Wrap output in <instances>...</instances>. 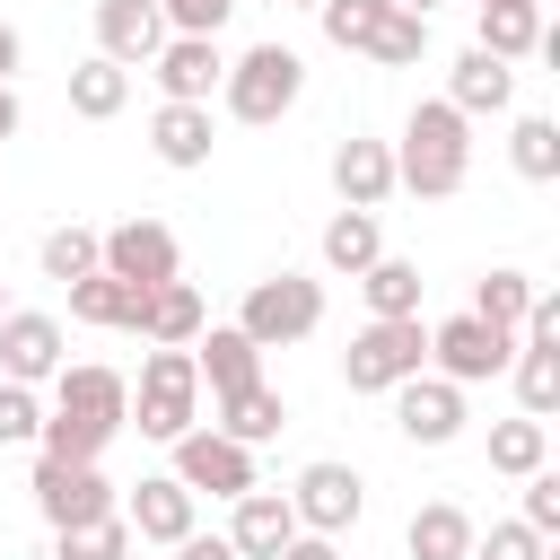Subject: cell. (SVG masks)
<instances>
[{"label":"cell","mask_w":560,"mask_h":560,"mask_svg":"<svg viewBox=\"0 0 560 560\" xmlns=\"http://www.w3.org/2000/svg\"><path fill=\"white\" fill-rule=\"evenodd\" d=\"M131 429V385L114 376V368H96V359H61L52 368V402H44V429H35V446L44 455H61V464H105V446Z\"/></svg>","instance_id":"cell-1"},{"label":"cell","mask_w":560,"mask_h":560,"mask_svg":"<svg viewBox=\"0 0 560 560\" xmlns=\"http://www.w3.org/2000/svg\"><path fill=\"white\" fill-rule=\"evenodd\" d=\"M464 175H472V122L446 96H420L402 122V149H394V192L446 201V192H464Z\"/></svg>","instance_id":"cell-2"},{"label":"cell","mask_w":560,"mask_h":560,"mask_svg":"<svg viewBox=\"0 0 560 560\" xmlns=\"http://www.w3.org/2000/svg\"><path fill=\"white\" fill-rule=\"evenodd\" d=\"M192 420H201V368H192V350L158 341L140 359V385H131V429L158 438V446H175Z\"/></svg>","instance_id":"cell-3"},{"label":"cell","mask_w":560,"mask_h":560,"mask_svg":"<svg viewBox=\"0 0 560 560\" xmlns=\"http://www.w3.org/2000/svg\"><path fill=\"white\" fill-rule=\"evenodd\" d=\"M420 368H429V324H420V315H368V324L350 332V350H341L350 394H394V385L420 376Z\"/></svg>","instance_id":"cell-4"},{"label":"cell","mask_w":560,"mask_h":560,"mask_svg":"<svg viewBox=\"0 0 560 560\" xmlns=\"http://www.w3.org/2000/svg\"><path fill=\"white\" fill-rule=\"evenodd\" d=\"M324 324V280H306V271H262L254 289H245V306H236V332L254 341V350H289V341H306Z\"/></svg>","instance_id":"cell-5"},{"label":"cell","mask_w":560,"mask_h":560,"mask_svg":"<svg viewBox=\"0 0 560 560\" xmlns=\"http://www.w3.org/2000/svg\"><path fill=\"white\" fill-rule=\"evenodd\" d=\"M219 96H228V114L236 122H280L298 96H306V61L289 52V44H254V52H236L228 61V79H219Z\"/></svg>","instance_id":"cell-6"},{"label":"cell","mask_w":560,"mask_h":560,"mask_svg":"<svg viewBox=\"0 0 560 560\" xmlns=\"http://www.w3.org/2000/svg\"><path fill=\"white\" fill-rule=\"evenodd\" d=\"M166 472H175L192 499H245V490L262 481V472H254V446H236V438H219V429H201V420L175 438V464H166Z\"/></svg>","instance_id":"cell-7"},{"label":"cell","mask_w":560,"mask_h":560,"mask_svg":"<svg viewBox=\"0 0 560 560\" xmlns=\"http://www.w3.org/2000/svg\"><path fill=\"white\" fill-rule=\"evenodd\" d=\"M508 350H516V332L481 324L472 306L446 315V324H429V368L455 376V385H490V376H508Z\"/></svg>","instance_id":"cell-8"},{"label":"cell","mask_w":560,"mask_h":560,"mask_svg":"<svg viewBox=\"0 0 560 560\" xmlns=\"http://www.w3.org/2000/svg\"><path fill=\"white\" fill-rule=\"evenodd\" d=\"M96 271H114V280H131V289L175 280V271H184L175 228H166V219H122V228H105V236H96Z\"/></svg>","instance_id":"cell-9"},{"label":"cell","mask_w":560,"mask_h":560,"mask_svg":"<svg viewBox=\"0 0 560 560\" xmlns=\"http://www.w3.org/2000/svg\"><path fill=\"white\" fill-rule=\"evenodd\" d=\"M35 516L61 534V525H88V516H114V481L105 464H61V455H35Z\"/></svg>","instance_id":"cell-10"},{"label":"cell","mask_w":560,"mask_h":560,"mask_svg":"<svg viewBox=\"0 0 560 560\" xmlns=\"http://www.w3.org/2000/svg\"><path fill=\"white\" fill-rule=\"evenodd\" d=\"M394 429H402L411 446H455V438H464V385L438 376V368L402 376V385H394Z\"/></svg>","instance_id":"cell-11"},{"label":"cell","mask_w":560,"mask_h":560,"mask_svg":"<svg viewBox=\"0 0 560 560\" xmlns=\"http://www.w3.org/2000/svg\"><path fill=\"white\" fill-rule=\"evenodd\" d=\"M289 508H298L306 534H350V525L368 516V481H359L350 464H306V472L289 481Z\"/></svg>","instance_id":"cell-12"},{"label":"cell","mask_w":560,"mask_h":560,"mask_svg":"<svg viewBox=\"0 0 560 560\" xmlns=\"http://www.w3.org/2000/svg\"><path fill=\"white\" fill-rule=\"evenodd\" d=\"M61 359H70V350H61V315H44V306H9V315H0V376L52 385Z\"/></svg>","instance_id":"cell-13"},{"label":"cell","mask_w":560,"mask_h":560,"mask_svg":"<svg viewBox=\"0 0 560 560\" xmlns=\"http://www.w3.org/2000/svg\"><path fill=\"white\" fill-rule=\"evenodd\" d=\"M149 70H158V96L210 105V88L228 79V52H219V35H166V44L149 52Z\"/></svg>","instance_id":"cell-14"},{"label":"cell","mask_w":560,"mask_h":560,"mask_svg":"<svg viewBox=\"0 0 560 560\" xmlns=\"http://www.w3.org/2000/svg\"><path fill=\"white\" fill-rule=\"evenodd\" d=\"M508 96H516V61H499V52L464 44V52H455V70H446V105H455L464 122H481V114H508Z\"/></svg>","instance_id":"cell-15"},{"label":"cell","mask_w":560,"mask_h":560,"mask_svg":"<svg viewBox=\"0 0 560 560\" xmlns=\"http://www.w3.org/2000/svg\"><path fill=\"white\" fill-rule=\"evenodd\" d=\"M192 490L175 481V472H149V481H131V499H122V525L140 534V542H184L192 534Z\"/></svg>","instance_id":"cell-16"},{"label":"cell","mask_w":560,"mask_h":560,"mask_svg":"<svg viewBox=\"0 0 560 560\" xmlns=\"http://www.w3.org/2000/svg\"><path fill=\"white\" fill-rule=\"evenodd\" d=\"M236 516H228V542H236V560H280V542L298 534V508H289V490H245V499H228Z\"/></svg>","instance_id":"cell-17"},{"label":"cell","mask_w":560,"mask_h":560,"mask_svg":"<svg viewBox=\"0 0 560 560\" xmlns=\"http://www.w3.org/2000/svg\"><path fill=\"white\" fill-rule=\"evenodd\" d=\"M166 44V18L158 0H96V52L122 61V70H149V52Z\"/></svg>","instance_id":"cell-18"},{"label":"cell","mask_w":560,"mask_h":560,"mask_svg":"<svg viewBox=\"0 0 560 560\" xmlns=\"http://www.w3.org/2000/svg\"><path fill=\"white\" fill-rule=\"evenodd\" d=\"M210 105H175V96H158V114H149V149H158V166H175V175H192V166H210Z\"/></svg>","instance_id":"cell-19"},{"label":"cell","mask_w":560,"mask_h":560,"mask_svg":"<svg viewBox=\"0 0 560 560\" xmlns=\"http://www.w3.org/2000/svg\"><path fill=\"white\" fill-rule=\"evenodd\" d=\"M332 192H341V210H385L394 201V149L385 140H341L332 149Z\"/></svg>","instance_id":"cell-20"},{"label":"cell","mask_w":560,"mask_h":560,"mask_svg":"<svg viewBox=\"0 0 560 560\" xmlns=\"http://www.w3.org/2000/svg\"><path fill=\"white\" fill-rule=\"evenodd\" d=\"M192 368H201L210 394H236V385L262 376V350H254L236 324H201V332H192Z\"/></svg>","instance_id":"cell-21"},{"label":"cell","mask_w":560,"mask_h":560,"mask_svg":"<svg viewBox=\"0 0 560 560\" xmlns=\"http://www.w3.org/2000/svg\"><path fill=\"white\" fill-rule=\"evenodd\" d=\"M140 306H149V289L114 280V271L70 280V315H79V324H96V332H140Z\"/></svg>","instance_id":"cell-22"},{"label":"cell","mask_w":560,"mask_h":560,"mask_svg":"<svg viewBox=\"0 0 560 560\" xmlns=\"http://www.w3.org/2000/svg\"><path fill=\"white\" fill-rule=\"evenodd\" d=\"M210 324V306H201V289L175 271V280H158L149 289V306H140V341H175V350H192V332Z\"/></svg>","instance_id":"cell-23"},{"label":"cell","mask_w":560,"mask_h":560,"mask_svg":"<svg viewBox=\"0 0 560 560\" xmlns=\"http://www.w3.org/2000/svg\"><path fill=\"white\" fill-rule=\"evenodd\" d=\"M219 438H236V446H262V438H280L289 429V402L254 376V385H236V394H219V420H210Z\"/></svg>","instance_id":"cell-24"},{"label":"cell","mask_w":560,"mask_h":560,"mask_svg":"<svg viewBox=\"0 0 560 560\" xmlns=\"http://www.w3.org/2000/svg\"><path fill=\"white\" fill-rule=\"evenodd\" d=\"M402 551H411V560H464V551H472V516H464L455 499H429V508H411Z\"/></svg>","instance_id":"cell-25"},{"label":"cell","mask_w":560,"mask_h":560,"mask_svg":"<svg viewBox=\"0 0 560 560\" xmlns=\"http://www.w3.org/2000/svg\"><path fill=\"white\" fill-rule=\"evenodd\" d=\"M122 105H131V70L105 61V52H88V61L70 70V114H79V122H114Z\"/></svg>","instance_id":"cell-26"},{"label":"cell","mask_w":560,"mask_h":560,"mask_svg":"<svg viewBox=\"0 0 560 560\" xmlns=\"http://www.w3.org/2000/svg\"><path fill=\"white\" fill-rule=\"evenodd\" d=\"M376 254H385L376 210H332V219H324V262H332V271H350V280H359Z\"/></svg>","instance_id":"cell-27"},{"label":"cell","mask_w":560,"mask_h":560,"mask_svg":"<svg viewBox=\"0 0 560 560\" xmlns=\"http://www.w3.org/2000/svg\"><path fill=\"white\" fill-rule=\"evenodd\" d=\"M508 376H516V402H525L534 420L560 411V350H551V341H516V350H508Z\"/></svg>","instance_id":"cell-28"},{"label":"cell","mask_w":560,"mask_h":560,"mask_svg":"<svg viewBox=\"0 0 560 560\" xmlns=\"http://www.w3.org/2000/svg\"><path fill=\"white\" fill-rule=\"evenodd\" d=\"M542 464H551V429H542L534 411H516V420H499V429H490V472L525 481V472H542Z\"/></svg>","instance_id":"cell-29"},{"label":"cell","mask_w":560,"mask_h":560,"mask_svg":"<svg viewBox=\"0 0 560 560\" xmlns=\"http://www.w3.org/2000/svg\"><path fill=\"white\" fill-rule=\"evenodd\" d=\"M481 52H499V61H525V52H542V0L481 9Z\"/></svg>","instance_id":"cell-30"},{"label":"cell","mask_w":560,"mask_h":560,"mask_svg":"<svg viewBox=\"0 0 560 560\" xmlns=\"http://www.w3.org/2000/svg\"><path fill=\"white\" fill-rule=\"evenodd\" d=\"M508 166H516L525 184H560V122H551V114H516V131H508Z\"/></svg>","instance_id":"cell-31"},{"label":"cell","mask_w":560,"mask_h":560,"mask_svg":"<svg viewBox=\"0 0 560 560\" xmlns=\"http://www.w3.org/2000/svg\"><path fill=\"white\" fill-rule=\"evenodd\" d=\"M359 298H368V315H420V262L376 254V262L359 271Z\"/></svg>","instance_id":"cell-32"},{"label":"cell","mask_w":560,"mask_h":560,"mask_svg":"<svg viewBox=\"0 0 560 560\" xmlns=\"http://www.w3.org/2000/svg\"><path fill=\"white\" fill-rule=\"evenodd\" d=\"M359 52H368V61H385V70H411V61L429 52V18H420V9H385V18H376V35H368Z\"/></svg>","instance_id":"cell-33"},{"label":"cell","mask_w":560,"mask_h":560,"mask_svg":"<svg viewBox=\"0 0 560 560\" xmlns=\"http://www.w3.org/2000/svg\"><path fill=\"white\" fill-rule=\"evenodd\" d=\"M525 306H534V280H525V271H508V262H499V271H481V280H472V315H481V324L516 332V324H525Z\"/></svg>","instance_id":"cell-34"},{"label":"cell","mask_w":560,"mask_h":560,"mask_svg":"<svg viewBox=\"0 0 560 560\" xmlns=\"http://www.w3.org/2000/svg\"><path fill=\"white\" fill-rule=\"evenodd\" d=\"M52 560H131L122 508H114V516H88V525H61V534H52Z\"/></svg>","instance_id":"cell-35"},{"label":"cell","mask_w":560,"mask_h":560,"mask_svg":"<svg viewBox=\"0 0 560 560\" xmlns=\"http://www.w3.org/2000/svg\"><path fill=\"white\" fill-rule=\"evenodd\" d=\"M35 262H44V280H61V289L88 280V271H96V228H52V236L35 245Z\"/></svg>","instance_id":"cell-36"},{"label":"cell","mask_w":560,"mask_h":560,"mask_svg":"<svg viewBox=\"0 0 560 560\" xmlns=\"http://www.w3.org/2000/svg\"><path fill=\"white\" fill-rule=\"evenodd\" d=\"M394 0H315V18H324V35L341 44V52H359L368 35H376V18H385Z\"/></svg>","instance_id":"cell-37"},{"label":"cell","mask_w":560,"mask_h":560,"mask_svg":"<svg viewBox=\"0 0 560 560\" xmlns=\"http://www.w3.org/2000/svg\"><path fill=\"white\" fill-rule=\"evenodd\" d=\"M464 560H551V542H542L525 516H508V525H490V534L472 525V551H464Z\"/></svg>","instance_id":"cell-38"},{"label":"cell","mask_w":560,"mask_h":560,"mask_svg":"<svg viewBox=\"0 0 560 560\" xmlns=\"http://www.w3.org/2000/svg\"><path fill=\"white\" fill-rule=\"evenodd\" d=\"M35 429H44V394L18 385V376H0V446H26Z\"/></svg>","instance_id":"cell-39"},{"label":"cell","mask_w":560,"mask_h":560,"mask_svg":"<svg viewBox=\"0 0 560 560\" xmlns=\"http://www.w3.org/2000/svg\"><path fill=\"white\" fill-rule=\"evenodd\" d=\"M158 18H166V35H219L236 18V0H158Z\"/></svg>","instance_id":"cell-40"},{"label":"cell","mask_w":560,"mask_h":560,"mask_svg":"<svg viewBox=\"0 0 560 560\" xmlns=\"http://www.w3.org/2000/svg\"><path fill=\"white\" fill-rule=\"evenodd\" d=\"M525 525H534L542 542L560 534V472H551V464H542V472H525Z\"/></svg>","instance_id":"cell-41"},{"label":"cell","mask_w":560,"mask_h":560,"mask_svg":"<svg viewBox=\"0 0 560 560\" xmlns=\"http://www.w3.org/2000/svg\"><path fill=\"white\" fill-rule=\"evenodd\" d=\"M166 551H175V560H236V542H228V534H201V525H192L184 542H166Z\"/></svg>","instance_id":"cell-42"},{"label":"cell","mask_w":560,"mask_h":560,"mask_svg":"<svg viewBox=\"0 0 560 560\" xmlns=\"http://www.w3.org/2000/svg\"><path fill=\"white\" fill-rule=\"evenodd\" d=\"M280 560H341V534H306V525H298V534L280 542Z\"/></svg>","instance_id":"cell-43"},{"label":"cell","mask_w":560,"mask_h":560,"mask_svg":"<svg viewBox=\"0 0 560 560\" xmlns=\"http://www.w3.org/2000/svg\"><path fill=\"white\" fill-rule=\"evenodd\" d=\"M18 61H26V35H18V26H9V18H0V79H9V70H18Z\"/></svg>","instance_id":"cell-44"},{"label":"cell","mask_w":560,"mask_h":560,"mask_svg":"<svg viewBox=\"0 0 560 560\" xmlns=\"http://www.w3.org/2000/svg\"><path fill=\"white\" fill-rule=\"evenodd\" d=\"M9 131H18V88L0 79V140H9Z\"/></svg>","instance_id":"cell-45"},{"label":"cell","mask_w":560,"mask_h":560,"mask_svg":"<svg viewBox=\"0 0 560 560\" xmlns=\"http://www.w3.org/2000/svg\"><path fill=\"white\" fill-rule=\"evenodd\" d=\"M394 9H420V18H429V9H438V0H394Z\"/></svg>","instance_id":"cell-46"},{"label":"cell","mask_w":560,"mask_h":560,"mask_svg":"<svg viewBox=\"0 0 560 560\" xmlns=\"http://www.w3.org/2000/svg\"><path fill=\"white\" fill-rule=\"evenodd\" d=\"M0 315H9V280H0Z\"/></svg>","instance_id":"cell-47"},{"label":"cell","mask_w":560,"mask_h":560,"mask_svg":"<svg viewBox=\"0 0 560 560\" xmlns=\"http://www.w3.org/2000/svg\"><path fill=\"white\" fill-rule=\"evenodd\" d=\"M472 9H508V0H472Z\"/></svg>","instance_id":"cell-48"},{"label":"cell","mask_w":560,"mask_h":560,"mask_svg":"<svg viewBox=\"0 0 560 560\" xmlns=\"http://www.w3.org/2000/svg\"><path fill=\"white\" fill-rule=\"evenodd\" d=\"M289 9H315V0H289Z\"/></svg>","instance_id":"cell-49"}]
</instances>
